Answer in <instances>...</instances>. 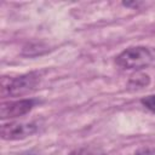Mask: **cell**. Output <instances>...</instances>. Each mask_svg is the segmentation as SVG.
<instances>
[{"instance_id": "cell-1", "label": "cell", "mask_w": 155, "mask_h": 155, "mask_svg": "<svg viewBox=\"0 0 155 155\" xmlns=\"http://www.w3.org/2000/svg\"><path fill=\"white\" fill-rule=\"evenodd\" d=\"M155 52L145 46H133L124 50L115 58V63L127 70H139L153 63Z\"/></svg>"}, {"instance_id": "cell-2", "label": "cell", "mask_w": 155, "mask_h": 155, "mask_svg": "<svg viewBox=\"0 0 155 155\" xmlns=\"http://www.w3.org/2000/svg\"><path fill=\"white\" fill-rule=\"evenodd\" d=\"M38 84H39V74L35 71L15 78L4 76L1 79V93L2 96L21 97L34 91Z\"/></svg>"}, {"instance_id": "cell-3", "label": "cell", "mask_w": 155, "mask_h": 155, "mask_svg": "<svg viewBox=\"0 0 155 155\" xmlns=\"http://www.w3.org/2000/svg\"><path fill=\"white\" fill-rule=\"evenodd\" d=\"M38 103L39 101L34 98H24V99H18V101L5 102L0 107V116L2 120L23 116L28 114Z\"/></svg>"}, {"instance_id": "cell-4", "label": "cell", "mask_w": 155, "mask_h": 155, "mask_svg": "<svg viewBox=\"0 0 155 155\" xmlns=\"http://www.w3.org/2000/svg\"><path fill=\"white\" fill-rule=\"evenodd\" d=\"M38 131V125L34 122H8L1 126V138L5 140L24 139Z\"/></svg>"}, {"instance_id": "cell-5", "label": "cell", "mask_w": 155, "mask_h": 155, "mask_svg": "<svg viewBox=\"0 0 155 155\" xmlns=\"http://www.w3.org/2000/svg\"><path fill=\"white\" fill-rule=\"evenodd\" d=\"M149 84H150L149 75L143 74V73H136L134 75L131 76V79L128 81V87L133 88V90H139V88L148 86Z\"/></svg>"}, {"instance_id": "cell-6", "label": "cell", "mask_w": 155, "mask_h": 155, "mask_svg": "<svg viewBox=\"0 0 155 155\" xmlns=\"http://www.w3.org/2000/svg\"><path fill=\"white\" fill-rule=\"evenodd\" d=\"M68 155H105L101 149L91 148V147H82L71 150Z\"/></svg>"}, {"instance_id": "cell-7", "label": "cell", "mask_w": 155, "mask_h": 155, "mask_svg": "<svg viewBox=\"0 0 155 155\" xmlns=\"http://www.w3.org/2000/svg\"><path fill=\"white\" fill-rule=\"evenodd\" d=\"M140 103L143 104V107H145L148 110L155 113V94H150L147 97H143L140 99Z\"/></svg>"}, {"instance_id": "cell-8", "label": "cell", "mask_w": 155, "mask_h": 155, "mask_svg": "<svg viewBox=\"0 0 155 155\" xmlns=\"http://www.w3.org/2000/svg\"><path fill=\"white\" fill-rule=\"evenodd\" d=\"M134 155H153V151L148 148H142V149H138Z\"/></svg>"}, {"instance_id": "cell-9", "label": "cell", "mask_w": 155, "mask_h": 155, "mask_svg": "<svg viewBox=\"0 0 155 155\" xmlns=\"http://www.w3.org/2000/svg\"><path fill=\"white\" fill-rule=\"evenodd\" d=\"M143 2H140V1H133V2H122V5L124 6H126V7H138L139 5H142Z\"/></svg>"}]
</instances>
